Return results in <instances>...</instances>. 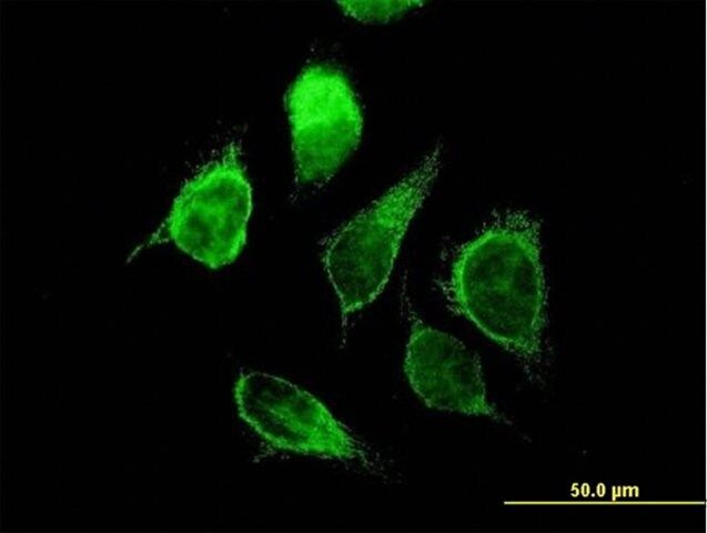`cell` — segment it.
<instances>
[{
  "mask_svg": "<svg viewBox=\"0 0 707 533\" xmlns=\"http://www.w3.org/2000/svg\"><path fill=\"white\" fill-rule=\"evenodd\" d=\"M285 107L294 155V188L324 187L357 149L363 130L358 99L346 77L326 64L305 67L289 87Z\"/></svg>",
  "mask_w": 707,
  "mask_h": 533,
  "instance_id": "cell-4",
  "label": "cell"
},
{
  "mask_svg": "<svg viewBox=\"0 0 707 533\" xmlns=\"http://www.w3.org/2000/svg\"><path fill=\"white\" fill-rule=\"evenodd\" d=\"M342 9L357 20L365 22H382L396 17L421 1H342L337 2Z\"/></svg>",
  "mask_w": 707,
  "mask_h": 533,
  "instance_id": "cell-7",
  "label": "cell"
},
{
  "mask_svg": "<svg viewBox=\"0 0 707 533\" xmlns=\"http://www.w3.org/2000/svg\"><path fill=\"white\" fill-rule=\"evenodd\" d=\"M447 294L454 308L512 353L528 375L544 359L547 290L537 223L522 212L495 219L456 253Z\"/></svg>",
  "mask_w": 707,
  "mask_h": 533,
  "instance_id": "cell-1",
  "label": "cell"
},
{
  "mask_svg": "<svg viewBox=\"0 0 707 533\" xmlns=\"http://www.w3.org/2000/svg\"><path fill=\"white\" fill-rule=\"evenodd\" d=\"M442 165V145L384 194L332 232L322 260L339 298L342 322L370 304L387 283L407 227L427 198Z\"/></svg>",
  "mask_w": 707,
  "mask_h": 533,
  "instance_id": "cell-2",
  "label": "cell"
},
{
  "mask_svg": "<svg viewBox=\"0 0 707 533\" xmlns=\"http://www.w3.org/2000/svg\"><path fill=\"white\" fill-rule=\"evenodd\" d=\"M251 211L240 143L231 141L182 187L155 240L172 241L192 259L219 269L241 253Z\"/></svg>",
  "mask_w": 707,
  "mask_h": 533,
  "instance_id": "cell-3",
  "label": "cell"
},
{
  "mask_svg": "<svg viewBox=\"0 0 707 533\" xmlns=\"http://www.w3.org/2000/svg\"><path fill=\"white\" fill-rule=\"evenodd\" d=\"M404 371L413 391L431 409L505 421L487 400L478 355L412 311Z\"/></svg>",
  "mask_w": 707,
  "mask_h": 533,
  "instance_id": "cell-6",
  "label": "cell"
},
{
  "mask_svg": "<svg viewBox=\"0 0 707 533\" xmlns=\"http://www.w3.org/2000/svg\"><path fill=\"white\" fill-rule=\"evenodd\" d=\"M242 418L272 445L383 471L380 456L314 395L265 372L242 374L235 388Z\"/></svg>",
  "mask_w": 707,
  "mask_h": 533,
  "instance_id": "cell-5",
  "label": "cell"
}]
</instances>
